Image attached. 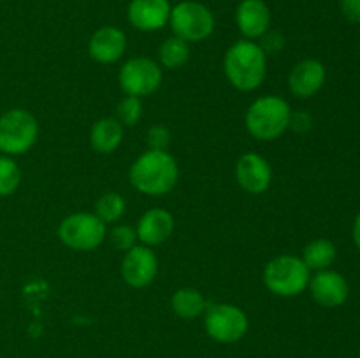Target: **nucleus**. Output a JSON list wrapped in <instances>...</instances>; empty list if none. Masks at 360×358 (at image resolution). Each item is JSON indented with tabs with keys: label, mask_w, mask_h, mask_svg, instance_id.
<instances>
[{
	"label": "nucleus",
	"mask_w": 360,
	"mask_h": 358,
	"mask_svg": "<svg viewBox=\"0 0 360 358\" xmlns=\"http://www.w3.org/2000/svg\"><path fill=\"white\" fill-rule=\"evenodd\" d=\"M158 272V258L150 246H134L122 260V277L129 286L146 288Z\"/></svg>",
	"instance_id": "9d476101"
},
{
	"label": "nucleus",
	"mask_w": 360,
	"mask_h": 358,
	"mask_svg": "<svg viewBox=\"0 0 360 358\" xmlns=\"http://www.w3.org/2000/svg\"><path fill=\"white\" fill-rule=\"evenodd\" d=\"M118 83L123 93L143 98L155 93L162 84V67L155 60L137 56L123 63L118 74Z\"/></svg>",
	"instance_id": "1a4fd4ad"
},
{
	"label": "nucleus",
	"mask_w": 360,
	"mask_h": 358,
	"mask_svg": "<svg viewBox=\"0 0 360 358\" xmlns=\"http://www.w3.org/2000/svg\"><path fill=\"white\" fill-rule=\"evenodd\" d=\"M171 307L178 318L193 319L206 312L207 302L204 295L195 288H179L172 295Z\"/></svg>",
	"instance_id": "6ab92c4d"
},
{
	"label": "nucleus",
	"mask_w": 360,
	"mask_h": 358,
	"mask_svg": "<svg viewBox=\"0 0 360 358\" xmlns=\"http://www.w3.org/2000/svg\"><path fill=\"white\" fill-rule=\"evenodd\" d=\"M311 270L302 258L294 255H278L264 269V284L278 297H297L308 288Z\"/></svg>",
	"instance_id": "20e7f679"
},
{
	"label": "nucleus",
	"mask_w": 360,
	"mask_h": 358,
	"mask_svg": "<svg viewBox=\"0 0 360 358\" xmlns=\"http://www.w3.org/2000/svg\"><path fill=\"white\" fill-rule=\"evenodd\" d=\"M172 232H174V218L169 211L160 209V207L146 211L136 228L137 239L150 248L164 244L171 237Z\"/></svg>",
	"instance_id": "dca6fc26"
},
{
	"label": "nucleus",
	"mask_w": 360,
	"mask_h": 358,
	"mask_svg": "<svg viewBox=\"0 0 360 358\" xmlns=\"http://www.w3.org/2000/svg\"><path fill=\"white\" fill-rule=\"evenodd\" d=\"M171 9L169 0H132L127 16L130 25L137 30L157 32L169 23Z\"/></svg>",
	"instance_id": "ddd939ff"
},
{
	"label": "nucleus",
	"mask_w": 360,
	"mask_h": 358,
	"mask_svg": "<svg viewBox=\"0 0 360 358\" xmlns=\"http://www.w3.org/2000/svg\"><path fill=\"white\" fill-rule=\"evenodd\" d=\"M21 183V171L13 157H0V197L13 195Z\"/></svg>",
	"instance_id": "5701e85b"
},
{
	"label": "nucleus",
	"mask_w": 360,
	"mask_h": 358,
	"mask_svg": "<svg viewBox=\"0 0 360 358\" xmlns=\"http://www.w3.org/2000/svg\"><path fill=\"white\" fill-rule=\"evenodd\" d=\"M111 241L116 249L127 253L137 244L136 228H132L130 225H116L111 230Z\"/></svg>",
	"instance_id": "393cba45"
},
{
	"label": "nucleus",
	"mask_w": 360,
	"mask_h": 358,
	"mask_svg": "<svg viewBox=\"0 0 360 358\" xmlns=\"http://www.w3.org/2000/svg\"><path fill=\"white\" fill-rule=\"evenodd\" d=\"M354 242L360 251V213H359V216L355 218V223H354Z\"/></svg>",
	"instance_id": "c756f323"
},
{
	"label": "nucleus",
	"mask_w": 360,
	"mask_h": 358,
	"mask_svg": "<svg viewBox=\"0 0 360 358\" xmlns=\"http://www.w3.org/2000/svg\"><path fill=\"white\" fill-rule=\"evenodd\" d=\"M340 7L350 23L360 25V0H340Z\"/></svg>",
	"instance_id": "cd10ccee"
},
{
	"label": "nucleus",
	"mask_w": 360,
	"mask_h": 358,
	"mask_svg": "<svg viewBox=\"0 0 360 358\" xmlns=\"http://www.w3.org/2000/svg\"><path fill=\"white\" fill-rule=\"evenodd\" d=\"M148 146L150 150H167L169 142H171V132L167 126L164 125H155L148 130Z\"/></svg>",
	"instance_id": "a878e982"
},
{
	"label": "nucleus",
	"mask_w": 360,
	"mask_h": 358,
	"mask_svg": "<svg viewBox=\"0 0 360 358\" xmlns=\"http://www.w3.org/2000/svg\"><path fill=\"white\" fill-rule=\"evenodd\" d=\"M236 179L246 193L262 195L273 181V168L262 154L245 153L236 164Z\"/></svg>",
	"instance_id": "9b49d317"
},
{
	"label": "nucleus",
	"mask_w": 360,
	"mask_h": 358,
	"mask_svg": "<svg viewBox=\"0 0 360 358\" xmlns=\"http://www.w3.org/2000/svg\"><path fill=\"white\" fill-rule=\"evenodd\" d=\"M125 199L116 192L104 193V195L97 200V204H95V214H97L105 225L116 223V221L125 214Z\"/></svg>",
	"instance_id": "4be33fe9"
},
{
	"label": "nucleus",
	"mask_w": 360,
	"mask_h": 358,
	"mask_svg": "<svg viewBox=\"0 0 360 358\" xmlns=\"http://www.w3.org/2000/svg\"><path fill=\"white\" fill-rule=\"evenodd\" d=\"M311 125H313V119L311 116L308 114V112H292L290 116V125H288V128H292L294 132L297 133H306L311 130Z\"/></svg>",
	"instance_id": "bb28decb"
},
{
	"label": "nucleus",
	"mask_w": 360,
	"mask_h": 358,
	"mask_svg": "<svg viewBox=\"0 0 360 358\" xmlns=\"http://www.w3.org/2000/svg\"><path fill=\"white\" fill-rule=\"evenodd\" d=\"M336 260V246L327 239H315L302 249V262L309 270H326Z\"/></svg>",
	"instance_id": "aec40b11"
},
{
	"label": "nucleus",
	"mask_w": 360,
	"mask_h": 358,
	"mask_svg": "<svg viewBox=\"0 0 360 358\" xmlns=\"http://www.w3.org/2000/svg\"><path fill=\"white\" fill-rule=\"evenodd\" d=\"M123 142V125L116 118H101L90 130V146L101 154L115 153Z\"/></svg>",
	"instance_id": "a211bd4d"
},
{
	"label": "nucleus",
	"mask_w": 360,
	"mask_h": 358,
	"mask_svg": "<svg viewBox=\"0 0 360 358\" xmlns=\"http://www.w3.org/2000/svg\"><path fill=\"white\" fill-rule=\"evenodd\" d=\"M179 167L167 150H148L129 171L130 185L143 195L162 197L172 192L178 183Z\"/></svg>",
	"instance_id": "f257e3e1"
},
{
	"label": "nucleus",
	"mask_w": 360,
	"mask_h": 358,
	"mask_svg": "<svg viewBox=\"0 0 360 358\" xmlns=\"http://www.w3.org/2000/svg\"><path fill=\"white\" fill-rule=\"evenodd\" d=\"M308 286L316 304L327 309L343 305L347 302L348 293H350L347 279L340 272L330 269L315 272V276L309 277Z\"/></svg>",
	"instance_id": "f8f14e48"
},
{
	"label": "nucleus",
	"mask_w": 360,
	"mask_h": 358,
	"mask_svg": "<svg viewBox=\"0 0 360 358\" xmlns=\"http://www.w3.org/2000/svg\"><path fill=\"white\" fill-rule=\"evenodd\" d=\"M176 37L190 42H202L213 34L214 16L204 4L195 0H183L171 9L169 16Z\"/></svg>",
	"instance_id": "0eeeda50"
},
{
	"label": "nucleus",
	"mask_w": 360,
	"mask_h": 358,
	"mask_svg": "<svg viewBox=\"0 0 360 358\" xmlns=\"http://www.w3.org/2000/svg\"><path fill=\"white\" fill-rule=\"evenodd\" d=\"M204 329L213 340L234 344L246 336L250 319L241 307L234 304H214L204 312Z\"/></svg>",
	"instance_id": "6e6552de"
},
{
	"label": "nucleus",
	"mask_w": 360,
	"mask_h": 358,
	"mask_svg": "<svg viewBox=\"0 0 360 358\" xmlns=\"http://www.w3.org/2000/svg\"><path fill=\"white\" fill-rule=\"evenodd\" d=\"M190 60V44L183 39L172 37L165 39L158 48V65L164 69L174 70L185 65Z\"/></svg>",
	"instance_id": "412c9836"
},
{
	"label": "nucleus",
	"mask_w": 360,
	"mask_h": 358,
	"mask_svg": "<svg viewBox=\"0 0 360 358\" xmlns=\"http://www.w3.org/2000/svg\"><path fill=\"white\" fill-rule=\"evenodd\" d=\"M39 137V123L25 109H9L0 116V151L7 157L25 154L34 147Z\"/></svg>",
	"instance_id": "39448f33"
},
{
	"label": "nucleus",
	"mask_w": 360,
	"mask_h": 358,
	"mask_svg": "<svg viewBox=\"0 0 360 358\" xmlns=\"http://www.w3.org/2000/svg\"><path fill=\"white\" fill-rule=\"evenodd\" d=\"M326 83V67L319 60H302L288 76V88L299 98H309L322 90Z\"/></svg>",
	"instance_id": "2eb2a0df"
},
{
	"label": "nucleus",
	"mask_w": 360,
	"mask_h": 358,
	"mask_svg": "<svg viewBox=\"0 0 360 358\" xmlns=\"http://www.w3.org/2000/svg\"><path fill=\"white\" fill-rule=\"evenodd\" d=\"M359 358H360V350H359Z\"/></svg>",
	"instance_id": "7c9ffc66"
},
{
	"label": "nucleus",
	"mask_w": 360,
	"mask_h": 358,
	"mask_svg": "<svg viewBox=\"0 0 360 358\" xmlns=\"http://www.w3.org/2000/svg\"><path fill=\"white\" fill-rule=\"evenodd\" d=\"M292 109L285 98L276 95H264L248 107L245 125L250 135L257 140L271 142L283 135L290 125Z\"/></svg>",
	"instance_id": "7ed1b4c3"
},
{
	"label": "nucleus",
	"mask_w": 360,
	"mask_h": 358,
	"mask_svg": "<svg viewBox=\"0 0 360 358\" xmlns=\"http://www.w3.org/2000/svg\"><path fill=\"white\" fill-rule=\"evenodd\" d=\"M108 235L105 223L95 213H76L63 218L58 237L72 251H94Z\"/></svg>",
	"instance_id": "423d86ee"
},
{
	"label": "nucleus",
	"mask_w": 360,
	"mask_h": 358,
	"mask_svg": "<svg viewBox=\"0 0 360 358\" xmlns=\"http://www.w3.org/2000/svg\"><path fill=\"white\" fill-rule=\"evenodd\" d=\"M143 118V102L137 97H123L116 105V119L123 126H134Z\"/></svg>",
	"instance_id": "b1692460"
},
{
	"label": "nucleus",
	"mask_w": 360,
	"mask_h": 358,
	"mask_svg": "<svg viewBox=\"0 0 360 358\" xmlns=\"http://www.w3.org/2000/svg\"><path fill=\"white\" fill-rule=\"evenodd\" d=\"M236 23L248 41L267 34L271 25V11L264 0H243L236 9Z\"/></svg>",
	"instance_id": "f3484780"
},
{
	"label": "nucleus",
	"mask_w": 360,
	"mask_h": 358,
	"mask_svg": "<svg viewBox=\"0 0 360 358\" xmlns=\"http://www.w3.org/2000/svg\"><path fill=\"white\" fill-rule=\"evenodd\" d=\"M264 42L260 44V48L264 49V53H278L283 48V37L280 34H264Z\"/></svg>",
	"instance_id": "c85d7f7f"
},
{
	"label": "nucleus",
	"mask_w": 360,
	"mask_h": 358,
	"mask_svg": "<svg viewBox=\"0 0 360 358\" xmlns=\"http://www.w3.org/2000/svg\"><path fill=\"white\" fill-rule=\"evenodd\" d=\"M224 70L229 83L239 91H253L264 83L267 74V56L260 44L243 39L227 49Z\"/></svg>",
	"instance_id": "f03ea898"
},
{
	"label": "nucleus",
	"mask_w": 360,
	"mask_h": 358,
	"mask_svg": "<svg viewBox=\"0 0 360 358\" xmlns=\"http://www.w3.org/2000/svg\"><path fill=\"white\" fill-rule=\"evenodd\" d=\"M127 49V37L118 27H102L95 32L88 42V55L97 63H116Z\"/></svg>",
	"instance_id": "4468645a"
}]
</instances>
